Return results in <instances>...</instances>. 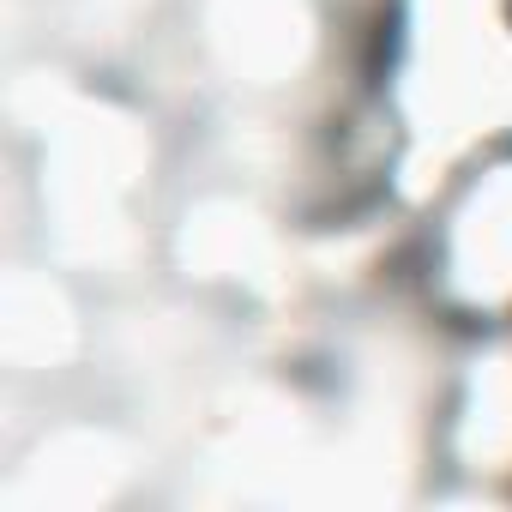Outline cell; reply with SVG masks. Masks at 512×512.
Instances as JSON below:
<instances>
[{"label": "cell", "instance_id": "7a4b0ae2", "mask_svg": "<svg viewBox=\"0 0 512 512\" xmlns=\"http://www.w3.org/2000/svg\"><path fill=\"white\" fill-rule=\"evenodd\" d=\"M97 151H103V169H127V163H133V145L121 139L115 121H103ZM115 199H121V175H97V187H79V211H109Z\"/></svg>", "mask_w": 512, "mask_h": 512}, {"label": "cell", "instance_id": "6da1fadb", "mask_svg": "<svg viewBox=\"0 0 512 512\" xmlns=\"http://www.w3.org/2000/svg\"><path fill=\"white\" fill-rule=\"evenodd\" d=\"M314 37L308 0H205V49L235 85H284Z\"/></svg>", "mask_w": 512, "mask_h": 512}]
</instances>
